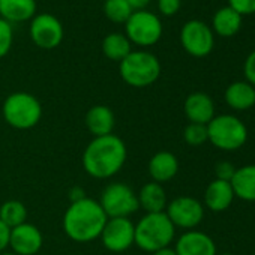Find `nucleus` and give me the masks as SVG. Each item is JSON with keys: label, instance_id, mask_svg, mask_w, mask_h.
Wrapping results in <instances>:
<instances>
[{"label": "nucleus", "instance_id": "obj_1", "mask_svg": "<svg viewBox=\"0 0 255 255\" xmlns=\"http://www.w3.org/2000/svg\"><path fill=\"white\" fill-rule=\"evenodd\" d=\"M128 149L125 141L114 135L95 137L83 152V168L93 179H110L125 165Z\"/></svg>", "mask_w": 255, "mask_h": 255}, {"label": "nucleus", "instance_id": "obj_2", "mask_svg": "<svg viewBox=\"0 0 255 255\" xmlns=\"http://www.w3.org/2000/svg\"><path fill=\"white\" fill-rule=\"evenodd\" d=\"M107 219L99 201L86 197L68 206L62 219V227L72 242L89 243L101 236Z\"/></svg>", "mask_w": 255, "mask_h": 255}, {"label": "nucleus", "instance_id": "obj_3", "mask_svg": "<svg viewBox=\"0 0 255 255\" xmlns=\"http://www.w3.org/2000/svg\"><path fill=\"white\" fill-rule=\"evenodd\" d=\"M176 227L170 221L165 212L146 213L135 224V240L137 245L144 252H156L162 248L170 246L174 240Z\"/></svg>", "mask_w": 255, "mask_h": 255}, {"label": "nucleus", "instance_id": "obj_4", "mask_svg": "<svg viewBox=\"0 0 255 255\" xmlns=\"http://www.w3.org/2000/svg\"><path fill=\"white\" fill-rule=\"evenodd\" d=\"M122 80L137 89L152 86L161 75V63L158 57L149 51L137 50L128 54L119 66Z\"/></svg>", "mask_w": 255, "mask_h": 255}, {"label": "nucleus", "instance_id": "obj_5", "mask_svg": "<svg viewBox=\"0 0 255 255\" xmlns=\"http://www.w3.org/2000/svg\"><path fill=\"white\" fill-rule=\"evenodd\" d=\"M2 114L5 122L15 129H32L42 117V105L36 96L27 92H15L5 99Z\"/></svg>", "mask_w": 255, "mask_h": 255}, {"label": "nucleus", "instance_id": "obj_6", "mask_svg": "<svg viewBox=\"0 0 255 255\" xmlns=\"http://www.w3.org/2000/svg\"><path fill=\"white\" fill-rule=\"evenodd\" d=\"M246 140L248 129L245 123L236 116H215L207 123V141L219 150H237L246 143Z\"/></svg>", "mask_w": 255, "mask_h": 255}, {"label": "nucleus", "instance_id": "obj_7", "mask_svg": "<svg viewBox=\"0 0 255 255\" xmlns=\"http://www.w3.org/2000/svg\"><path fill=\"white\" fill-rule=\"evenodd\" d=\"M126 38L137 47H152L158 44L164 27L159 17L150 11H134L125 23Z\"/></svg>", "mask_w": 255, "mask_h": 255}, {"label": "nucleus", "instance_id": "obj_8", "mask_svg": "<svg viewBox=\"0 0 255 255\" xmlns=\"http://www.w3.org/2000/svg\"><path fill=\"white\" fill-rule=\"evenodd\" d=\"M99 204L107 218H129L140 209L134 189L122 182L107 185L101 194Z\"/></svg>", "mask_w": 255, "mask_h": 255}, {"label": "nucleus", "instance_id": "obj_9", "mask_svg": "<svg viewBox=\"0 0 255 255\" xmlns=\"http://www.w3.org/2000/svg\"><path fill=\"white\" fill-rule=\"evenodd\" d=\"M180 44L183 50L194 57H206L215 45L213 30L200 20H189L180 30Z\"/></svg>", "mask_w": 255, "mask_h": 255}, {"label": "nucleus", "instance_id": "obj_10", "mask_svg": "<svg viewBox=\"0 0 255 255\" xmlns=\"http://www.w3.org/2000/svg\"><path fill=\"white\" fill-rule=\"evenodd\" d=\"M99 239L110 252H125L134 245L135 224L129 218H108Z\"/></svg>", "mask_w": 255, "mask_h": 255}, {"label": "nucleus", "instance_id": "obj_11", "mask_svg": "<svg viewBox=\"0 0 255 255\" xmlns=\"http://www.w3.org/2000/svg\"><path fill=\"white\" fill-rule=\"evenodd\" d=\"M30 39L42 50H53L63 41V26L51 14H38L30 20Z\"/></svg>", "mask_w": 255, "mask_h": 255}, {"label": "nucleus", "instance_id": "obj_12", "mask_svg": "<svg viewBox=\"0 0 255 255\" xmlns=\"http://www.w3.org/2000/svg\"><path fill=\"white\" fill-rule=\"evenodd\" d=\"M165 213L174 227L194 230L204 218V206L192 197H177L165 207Z\"/></svg>", "mask_w": 255, "mask_h": 255}, {"label": "nucleus", "instance_id": "obj_13", "mask_svg": "<svg viewBox=\"0 0 255 255\" xmlns=\"http://www.w3.org/2000/svg\"><path fill=\"white\" fill-rule=\"evenodd\" d=\"M44 243L41 230L29 222H24L11 230L9 246L17 255H38Z\"/></svg>", "mask_w": 255, "mask_h": 255}, {"label": "nucleus", "instance_id": "obj_14", "mask_svg": "<svg viewBox=\"0 0 255 255\" xmlns=\"http://www.w3.org/2000/svg\"><path fill=\"white\" fill-rule=\"evenodd\" d=\"M174 251L177 255H218L213 239L197 230H188L183 233L177 239Z\"/></svg>", "mask_w": 255, "mask_h": 255}, {"label": "nucleus", "instance_id": "obj_15", "mask_svg": "<svg viewBox=\"0 0 255 255\" xmlns=\"http://www.w3.org/2000/svg\"><path fill=\"white\" fill-rule=\"evenodd\" d=\"M183 110L191 123L207 125L215 117V104L212 98L203 92L191 93L185 101Z\"/></svg>", "mask_w": 255, "mask_h": 255}, {"label": "nucleus", "instance_id": "obj_16", "mask_svg": "<svg viewBox=\"0 0 255 255\" xmlns=\"http://www.w3.org/2000/svg\"><path fill=\"white\" fill-rule=\"evenodd\" d=\"M84 122H86V128L93 135V138L113 134V129L116 126L114 113L107 105H93L86 113Z\"/></svg>", "mask_w": 255, "mask_h": 255}, {"label": "nucleus", "instance_id": "obj_17", "mask_svg": "<svg viewBox=\"0 0 255 255\" xmlns=\"http://www.w3.org/2000/svg\"><path fill=\"white\" fill-rule=\"evenodd\" d=\"M234 191L230 182L215 179L210 182L204 192V206L212 212H224L227 210L234 200Z\"/></svg>", "mask_w": 255, "mask_h": 255}, {"label": "nucleus", "instance_id": "obj_18", "mask_svg": "<svg viewBox=\"0 0 255 255\" xmlns=\"http://www.w3.org/2000/svg\"><path fill=\"white\" fill-rule=\"evenodd\" d=\"M147 168L152 180L162 185L165 182H170L173 177H176L179 171V161L174 153L162 150L150 158Z\"/></svg>", "mask_w": 255, "mask_h": 255}, {"label": "nucleus", "instance_id": "obj_19", "mask_svg": "<svg viewBox=\"0 0 255 255\" xmlns=\"http://www.w3.org/2000/svg\"><path fill=\"white\" fill-rule=\"evenodd\" d=\"M36 15V0H0V18L14 24Z\"/></svg>", "mask_w": 255, "mask_h": 255}, {"label": "nucleus", "instance_id": "obj_20", "mask_svg": "<svg viewBox=\"0 0 255 255\" xmlns=\"http://www.w3.org/2000/svg\"><path fill=\"white\" fill-rule=\"evenodd\" d=\"M138 206L146 210V213H158L165 212V207L168 204L165 189L161 183L149 182L141 186L140 192L137 194Z\"/></svg>", "mask_w": 255, "mask_h": 255}, {"label": "nucleus", "instance_id": "obj_21", "mask_svg": "<svg viewBox=\"0 0 255 255\" xmlns=\"http://www.w3.org/2000/svg\"><path fill=\"white\" fill-rule=\"evenodd\" d=\"M225 102L237 111L249 110L255 105V87L248 81L231 83L225 90Z\"/></svg>", "mask_w": 255, "mask_h": 255}, {"label": "nucleus", "instance_id": "obj_22", "mask_svg": "<svg viewBox=\"0 0 255 255\" xmlns=\"http://www.w3.org/2000/svg\"><path fill=\"white\" fill-rule=\"evenodd\" d=\"M230 183L237 198L255 201V164L237 168Z\"/></svg>", "mask_w": 255, "mask_h": 255}, {"label": "nucleus", "instance_id": "obj_23", "mask_svg": "<svg viewBox=\"0 0 255 255\" xmlns=\"http://www.w3.org/2000/svg\"><path fill=\"white\" fill-rule=\"evenodd\" d=\"M213 32L224 38H231L239 33L242 27V15L230 6L219 8L212 20Z\"/></svg>", "mask_w": 255, "mask_h": 255}, {"label": "nucleus", "instance_id": "obj_24", "mask_svg": "<svg viewBox=\"0 0 255 255\" xmlns=\"http://www.w3.org/2000/svg\"><path fill=\"white\" fill-rule=\"evenodd\" d=\"M132 51V44L122 33H110L102 41V53L107 59L114 62H122Z\"/></svg>", "mask_w": 255, "mask_h": 255}, {"label": "nucleus", "instance_id": "obj_25", "mask_svg": "<svg viewBox=\"0 0 255 255\" xmlns=\"http://www.w3.org/2000/svg\"><path fill=\"white\" fill-rule=\"evenodd\" d=\"M27 209L18 200H8L0 206V221L9 230L27 222Z\"/></svg>", "mask_w": 255, "mask_h": 255}, {"label": "nucleus", "instance_id": "obj_26", "mask_svg": "<svg viewBox=\"0 0 255 255\" xmlns=\"http://www.w3.org/2000/svg\"><path fill=\"white\" fill-rule=\"evenodd\" d=\"M132 12V8L126 3V0H105L104 3L105 17L117 24H125Z\"/></svg>", "mask_w": 255, "mask_h": 255}, {"label": "nucleus", "instance_id": "obj_27", "mask_svg": "<svg viewBox=\"0 0 255 255\" xmlns=\"http://www.w3.org/2000/svg\"><path fill=\"white\" fill-rule=\"evenodd\" d=\"M183 140L192 147L203 146L207 141V125L189 123L183 131Z\"/></svg>", "mask_w": 255, "mask_h": 255}, {"label": "nucleus", "instance_id": "obj_28", "mask_svg": "<svg viewBox=\"0 0 255 255\" xmlns=\"http://www.w3.org/2000/svg\"><path fill=\"white\" fill-rule=\"evenodd\" d=\"M14 44V29L12 24L0 18V59L5 57Z\"/></svg>", "mask_w": 255, "mask_h": 255}, {"label": "nucleus", "instance_id": "obj_29", "mask_svg": "<svg viewBox=\"0 0 255 255\" xmlns=\"http://www.w3.org/2000/svg\"><path fill=\"white\" fill-rule=\"evenodd\" d=\"M228 6L242 17L255 14V0H228Z\"/></svg>", "mask_w": 255, "mask_h": 255}, {"label": "nucleus", "instance_id": "obj_30", "mask_svg": "<svg viewBox=\"0 0 255 255\" xmlns=\"http://www.w3.org/2000/svg\"><path fill=\"white\" fill-rule=\"evenodd\" d=\"M236 170H237V168H236L231 162H228V161H221V162H218L216 167H215V174H216V179H219V180L231 182V179H233Z\"/></svg>", "mask_w": 255, "mask_h": 255}, {"label": "nucleus", "instance_id": "obj_31", "mask_svg": "<svg viewBox=\"0 0 255 255\" xmlns=\"http://www.w3.org/2000/svg\"><path fill=\"white\" fill-rule=\"evenodd\" d=\"M180 3V0H158V9L162 15L171 17L179 12Z\"/></svg>", "mask_w": 255, "mask_h": 255}, {"label": "nucleus", "instance_id": "obj_32", "mask_svg": "<svg viewBox=\"0 0 255 255\" xmlns=\"http://www.w3.org/2000/svg\"><path fill=\"white\" fill-rule=\"evenodd\" d=\"M243 74L246 81L255 87V50L246 57L245 65H243Z\"/></svg>", "mask_w": 255, "mask_h": 255}, {"label": "nucleus", "instance_id": "obj_33", "mask_svg": "<svg viewBox=\"0 0 255 255\" xmlns=\"http://www.w3.org/2000/svg\"><path fill=\"white\" fill-rule=\"evenodd\" d=\"M9 234L11 230L0 221V252H3L9 246Z\"/></svg>", "mask_w": 255, "mask_h": 255}, {"label": "nucleus", "instance_id": "obj_34", "mask_svg": "<svg viewBox=\"0 0 255 255\" xmlns=\"http://www.w3.org/2000/svg\"><path fill=\"white\" fill-rule=\"evenodd\" d=\"M83 198H86V192H84V189H83V188H80V186H74V188L69 191V200H71V203L80 201V200H83Z\"/></svg>", "mask_w": 255, "mask_h": 255}, {"label": "nucleus", "instance_id": "obj_35", "mask_svg": "<svg viewBox=\"0 0 255 255\" xmlns=\"http://www.w3.org/2000/svg\"><path fill=\"white\" fill-rule=\"evenodd\" d=\"M126 3L132 8V11H141L146 9V6L150 3V0H126Z\"/></svg>", "mask_w": 255, "mask_h": 255}, {"label": "nucleus", "instance_id": "obj_36", "mask_svg": "<svg viewBox=\"0 0 255 255\" xmlns=\"http://www.w3.org/2000/svg\"><path fill=\"white\" fill-rule=\"evenodd\" d=\"M152 255H177V254H176V251H174L173 248L167 246V248H162V249H159V251L153 252Z\"/></svg>", "mask_w": 255, "mask_h": 255}, {"label": "nucleus", "instance_id": "obj_37", "mask_svg": "<svg viewBox=\"0 0 255 255\" xmlns=\"http://www.w3.org/2000/svg\"><path fill=\"white\" fill-rule=\"evenodd\" d=\"M0 255H17V254H14L12 251H11V252H5V251H3V252H0Z\"/></svg>", "mask_w": 255, "mask_h": 255}, {"label": "nucleus", "instance_id": "obj_38", "mask_svg": "<svg viewBox=\"0 0 255 255\" xmlns=\"http://www.w3.org/2000/svg\"><path fill=\"white\" fill-rule=\"evenodd\" d=\"M221 255H233V254H230V252H225V254H221Z\"/></svg>", "mask_w": 255, "mask_h": 255}, {"label": "nucleus", "instance_id": "obj_39", "mask_svg": "<svg viewBox=\"0 0 255 255\" xmlns=\"http://www.w3.org/2000/svg\"><path fill=\"white\" fill-rule=\"evenodd\" d=\"M38 255H42V254H38Z\"/></svg>", "mask_w": 255, "mask_h": 255}]
</instances>
